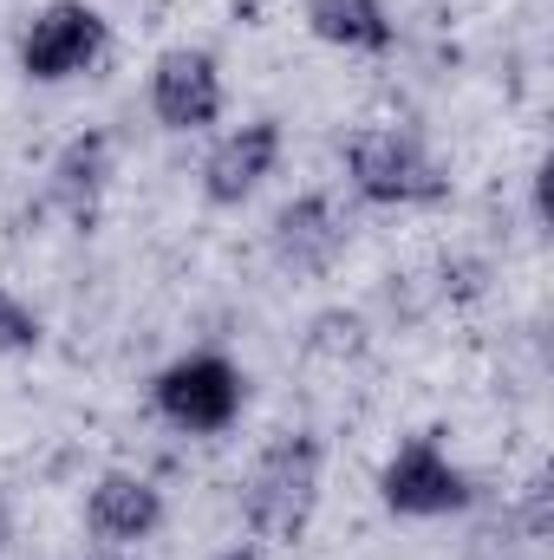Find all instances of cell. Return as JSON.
<instances>
[{"mask_svg": "<svg viewBox=\"0 0 554 560\" xmlns=\"http://www.w3.org/2000/svg\"><path fill=\"white\" fill-rule=\"evenodd\" d=\"M150 411L183 436H222L249 411V372L229 352H183L150 378Z\"/></svg>", "mask_w": 554, "mask_h": 560, "instance_id": "obj_3", "label": "cell"}, {"mask_svg": "<svg viewBox=\"0 0 554 560\" xmlns=\"http://www.w3.org/2000/svg\"><path fill=\"white\" fill-rule=\"evenodd\" d=\"M275 170H280V125L275 118H249V125H235V131H222L209 143V156H203V202L242 209Z\"/></svg>", "mask_w": 554, "mask_h": 560, "instance_id": "obj_7", "label": "cell"}, {"mask_svg": "<svg viewBox=\"0 0 554 560\" xmlns=\"http://www.w3.org/2000/svg\"><path fill=\"white\" fill-rule=\"evenodd\" d=\"M379 502H385L392 515H405V522H443V515H463V509L476 502V489H470L463 463L443 450V436L417 430V436H405V443L385 456V469H379Z\"/></svg>", "mask_w": 554, "mask_h": 560, "instance_id": "obj_4", "label": "cell"}, {"mask_svg": "<svg viewBox=\"0 0 554 560\" xmlns=\"http://www.w3.org/2000/svg\"><path fill=\"white\" fill-rule=\"evenodd\" d=\"M216 560H268V555H262V548H222Z\"/></svg>", "mask_w": 554, "mask_h": 560, "instance_id": "obj_14", "label": "cell"}, {"mask_svg": "<svg viewBox=\"0 0 554 560\" xmlns=\"http://www.w3.org/2000/svg\"><path fill=\"white\" fill-rule=\"evenodd\" d=\"M307 33L339 52H392L399 20L385 0H307Z\"/></svg>", "mask_w": 554, "mask_h": 560, "instance_id": "obj_11", "label": "cell"}, {"mask_svg": "<svg viewBox=\"0 0 554 560\" xmlns=\"http://www.w3.org/2000/svg\"><path fill=\"white\" fill-rule=\"evenodd\" d=\"M13 541V509H7V495H0V548Z\"/></svg>", "mask_w": 554, "mask_h": 560, "instance_id": "obj_13", "label": "cell"}, {"mask_svg": "<svg viewBox=\"0 0 554 560\" xmlns=\"http://www.w3.org/2000/svg\"><path fill=\"white\" fill-rule=\"evenodd\" d=\"M346 189L372 209H437L450 196V170L405 125H366L346 138Z\"/></svg>", "mask_w": 554, "mask_h": 560, "instance_id": "obj_2", "label": "cell"}, {"mask_svg": "<svg viewBox=\"0 0 554 560\" xmlns=\"http://www.w3.org/2000/svg\"><path fill=\"white\" fill-rule=\"evenodd\" d=\"M105 183H112V138L105 131H79V138L53 156V170H46V202L66 222L85 229L99 215V202H105Z\"/></svg>", "mask_w": 554, "mask_h": 560, "instance_id": "obj_10", "label": "cell"}, {"mask_svg": "<svg viewBox=\"0 0 554 560\" xmlns=\"http://www.w3.org/2000/svg\"><path fill=\"white\" fill-rule=\"evenodd\" d=\"M320 469H326V450L313 430H280L255 456V469L242 482V522L255 541H300L307 535V522L320 509Z\"/></svg>", "mask_w": 554, "mask_h": 560, "instance_id": "obj_1", "label": "cell"}, {"mask_svg": "<svg viewBox=\"0 0 554 560\" xmlns=\"http://www.w3.org/2000/svg\"><path fill=\"white\" fill-rule=\"evenodd\" d=\"M268 242H275V261H280V268H293V275H326V268L346 255L353 229H346L339 202L313 189V196H293V202L280 209Z\"/></svg>", "mask_w": 554, "mask_h": 560, "instance_id": "obj_8", "label": "cell"}, {"mask_svg": "<svg viewBox=\"0 0 554 560\" xmlns=\"http://www.w3.org/2000/svg\"><path fill=\"white\" fill-rule=\"evenodd\" d=\"M222 105H229V92H222L216 52L170 46L150 66V112H157L163 131H209V125H222Z\"/></svg>", "mask_w": 554, "mask_h": 560, "instance_id": "obj_6", "label": "cell"}, {"mask_svg": "<svg viewBox=\"0 0 554 560\" xmlns=\"http://www.w3.org/2000/svg\"><path fill=\"white\" fill-rule=\"evenodd\" d=\"M105 46H112V20L92 0H53L20 33V72L33 85H72L105 59Z\"/></svg>", "mask_w": 554, "mask_h": 560, "instance_id": "obj_5", "label": "cell"}, {"mask_svg": "<svg viewBox=\"0 0 554 560\" xmlns=\"http://www.w3.org/2000/svg\"><path fill=\"white\" fill-rule=\"evenodd\" d=\"M39 339H46V326H39V313L0 280V359H20V352H39Z\"/></svg>", "mask_w": 554, "mask_h": 560, "instance_id": "obj_12", "label": "cell"}, {"mask_svg": "<svg viewBox=\"0 0 554 560\" xmlns=\"http://www.w3.org/2000/svg\"><path fill=\"white\" fill-rule=\"evenodd\" d=\"M85 528L105 548H138L163 528V489L150 476H131V469H105L85 495Z\"/></svg>", "mask_w": 554, "mask_h": 560, "instance_id": "obj_9", "label": "cell"}]
</instances>
